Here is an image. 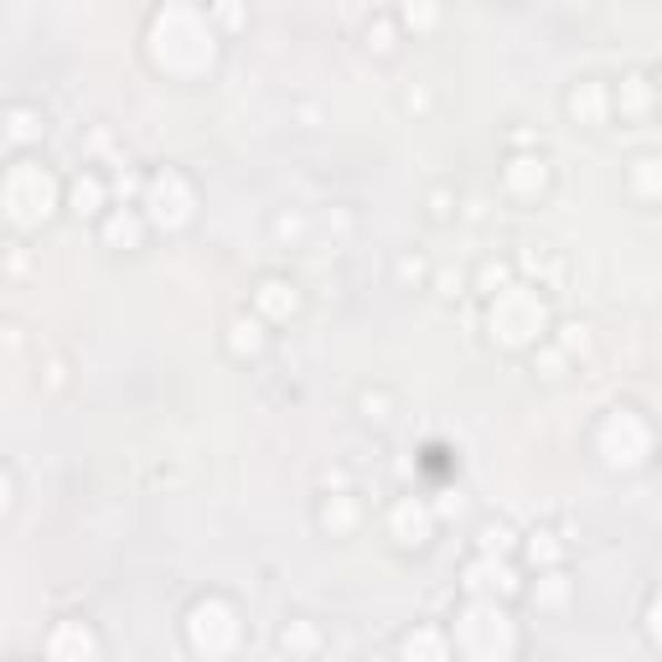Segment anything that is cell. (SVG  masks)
<instances>
[{"instance_id":"cell-41","label":"cell","mask_w":662,"mask_h":662,"mask_svg":"<svg viewBox=\"0 0 662 662\" xmlns=\"http://www.w3.org/2000/svg\"><path fill=\"white\" fill-rule=\"evenodd\" d=\"M467 218H471V223H482V218H487V197H467Z\"/></svg>"},{"instance_id":"cell-19","label":"cell","mask_w":662,"mask_h":662,"mask_svg":"<svg viewBox=\"0 0 662 662\" xmlns=\"http://www.w3.org/2000/svg\"><path fill=\"white\" fill-rule=\"evenodd\" d=\"M68 208L78 212V218H93V212H109V181L99 177V171H78L73 181H68Z\"/></svg>"},{"instance_id":"cell-35","label":"cell","mask_w":662,"mask_h":662,"mask_svg":"<svg viewBox=\"0 0 662 662\" xmlns=\"http://www.w3.org/2000/svg\"><path fill=\"white\" fill-rule=\"evenodd\" d=\"M399 104H404L409 114H430V104H435V99H430V89H424V83H404Z\"/></svg>"},{"instance_id":"cell-26","label":"cell","mask_w":662,"mask_h":662,"mask_svg":"<svg viewBox=\"0 0 662 662\" xmlns=\"http://www.w3.org/2000/svg\"><path fill=\"white\" fill-rule=\"evenodd\" d=\"M549 342H554L570 362H574V358H585V352H590V321H559V331L549 337Z\"/></svg>"},{"instance_id":"cell-10","label":"cell","mask_w":662,"mask_h":662,"mask_svg":"<svg viewBox=\"0 0 662 662\" xmlns=\"http://www.w3.org/2000/svg\"><path fill=\"white\" fill-rule=\"evenodd\" d=\"M461 585H467V595L502 601V595H518V590H523V580H518V570H512L502 554H477L467 564V574H461Z\"/></svg>"},{"instance_id":"cell-15","label":"cell","mask_w":662,"mask_h":662,"mask_svg":"<svg viewBox=\"0 0 662 662\" xmlns=\"http://www.w3.org/2000/svg\"><path fill=\"white\" fill-rule=\"evenodd\" d=\"M146 228H151V218H146V208H124V202H114V208L104 212V223H99V239L109 243V249H140V239H146Z\"/></svg>"},{"instance_id":"cell-6","label":"cell","mask_w":662,"mask_h":662,"mask_svg":"<svg viewBox=\"0 0 662 662\" xmlns=\"http://www.w3.org/2000/svg\"><path fill=\"white\" fill-rule=\"evenodd\" d=\"M595 451L605 455V467H611V471L648 467V455H652V424L642 420L632 404L605 409L601 430H595Z\"/></svg>"},{"instance_id":"cell-5","label":"cell","mask_w":662,"mask_h":662,"mask_svg":"<svg viewBox=\"0 0 662 662\" xmlns=\"http://www.w3.org/2000/svg\"><path fill=\"white\" fill-rule=\"evenodd\" d=\"M181 632H187V648H192L197 658H208V662L228 658L243 636L239 605L228 601V595H197L187 621H181Z\"/></svg>"},{"instance_id":"cell-9","label":"cell","mask_w":662,"mask_h":662,"mask_svg":"<svg viewBox=\"0 0 662 662\" xmlns=\"http://www.w3.org/2000/svg\"><path fill=\"white\" fill-rule=\"evenodd\" d=\"M435 523H440V512L424 496H399L389 508V539L399 549H424V543L435 539Z\"/></svg>"},{"instance_id":"cell-2","label":"cell","mask_w":662,"mask_h":662,"mask_svg":"<svg viewBox=\"0 0 662 662\" xmlns=\"http://www.w3.org/2000/svg\"><path fill=\"white\" fill-rule=\"evenodd\" d=\"M451 648L461 662H512L518 658V621L502 611V601L467 595V605L451 621Z\"/></svg>"},{"instance_id":"cell-20","label":"cell","mask_w":662,"mask_h":662,"mask_svg":"<svg viewBox=\"0 0 662 662\" xmlns=\"http://www.w3.org/2000/svg\"><path fill=\"white\" fill-rule=\"evenodd\" d=\"M317 523L327 528L331 539H347V533L362 523L358 496H352V492H327V496H321V508H317Z\"/></svg>"},{"instance_id":"cell-18","label":"cell","mask_w":662,"mask_h":662,"mask_svg":"<svg viewBox=\"0 0 662 662\" xmlns=\"http://www.w3.org/2000/svg\"><path fill=\"white\" fill-rule=\"evenodd\" d=\"M626 192L636 202H662V151H636L626 161Z\"/></svg>"},{"instance_id":"cell-29","label":"cell","mask_w":662,"mask_h":662,"mask_svg":"<svg viewBox=\"0 0 662 662\" xmlns=\"http://www.w3.org/2000/svg\"><path fill=\"white\" fill-rule=\"evenodd\" d=\"M533 368H539L549 383H559V378L570 373V358H564L554 342H539V347H533Z\"/></svg>"},{"instance_id":"cell-33","label":"cell","mask_w":662,"mask_h":662,"mask_svg":"<svg viewBox=\"0 0 662 662\" xmlns=\"http://www.w3.org/2000/svg\"><path fill=\"white\" fill-rule=\"evenodd\" d=\"M109 192L120 197L124 208H130V197H146V181L136 177V171H114V181H109Z\"/></svg>"},{"instance_id":"cell-24","label":"cell","mask_w":662,"mask_h":662,"mask_svg":"<svg viewBox=\"0 0 662 662\" xmlns=\"http://www.w3.org/2000/svg\"><path fill=\"white\" fill-rule=\"evenodd\" d=\"M37 136H42V114H37V109L31 104L6 109V140H11V146H27V140H37Z\"/></svg>"},{"instance_id":"cell-44","label":"cell","mask_w":662,"mask_h":662,"mask_svg":"<svg viewBox=\"0 0 662 662\" xmlns=\"http://www.w3.org/2000/svg\"><path fill=\"white\" fill-rule=\"evenodd\" d=\"M652 83H658V99H662V68H658V78H652Z\"/></svg>"},{"instance_id":"cell-39","label":"cell","mask_w":662,"mask_h":662,"mask_svg":"<svg viewBox=\"0 0 662 662\" xmlns=\"http://www.w3.org/2000/svg\"><path fill=\"white\" fill-rule=\"evenodd\" d=\"M642 621H648V636H652V642H658V648H662V590H658V595H652V601H648V616H642Z\"/></svg>"},{"instance_id":"cell-42","label":"cell","mask_w":662,"mask_h":662,"mask_svg":"<svg viewBox=\"0 0 662 662\" xmlns=\"http://www.w3.org/2000/svg\"><path fill=\"white\" fill-rule=\"evenodd\" d=\"M6 264H11V274H21V270H27V264H31V259H27V249H21V243H11V259H6Z\"/></svg>"},{"instance_id":"cell-43","label":"cell","mask_w":662,"mask_h":662,"mask_svg":"<svg viewBox=\"0 0 662 662\" xmlns=\"http://www.w3.org/2000/svg\"><path fill=\"white\" fill-rule=\"evenodd\" d=\"M212 16H218V21H228V27H233V21H243V11H239V6H218V11H212Z\"/></svg>"},{"instance_id":"cell-1","label":"cell","mask_w":662,"mask_h":662,"mask_svg":"<svg viewBox=\"0 0 662 662\" xmlns=\"http://www.w3.org/2000/svg\"><path fill=\"white\" fill-rule=\"evenodd\" d=\"M146 47H151V62L161 73L197 78L218 58V31H212L208 11H197V6H161L146 27Z\"/></svg>"},{"instance_id":"cell-30","label":"cell","mask_w":662,"mask_h":662,"mask_svg":"<svg viewBox=\"0 0 662 662\" xmlns=\"http://www.w3.org/2000/svg\"><path fill=\"white\" fill-rule=\"evenodd\" d=\"M533 601H539V605H564V601H570V580H564L559 570H543L539 585H533Z\"/></svg>"},{"instance_id":"cell-12","label":"cell","mask_w":662,"mask_h":662,"mask_svg":"<svg viewBox=\"0 0 662 662\" xmlns=\"http://www.w3.org/2000/svg\"><path fill=\"white\" fill-rule=\"evenodd\" d=\"M301 311V290H295V280H285V274H264L254 285V317L259 321H290Z\"/></svg>"},{"instance_id":"cell-31","label":"cell","mask_w":662,"mask_h":662,"mask_svg":"<svg viewBox=\"0 0 662 662\" xmlns=\"http://www.w3.org/2000/svg\"><path fill=\"white\" fill-rule=\"evenodd\" d=\"M424 274H430V264H424V254H414V249H404V254L393 259V280H399V285H424Z\"/></svg>"},{"instance_id":"cell-38","label":"cell","mask_w":662,"mask_h":662,"mask_svg":"<svg viewBox=\"0 0 662 662\" xmlns=\"http://www.w3.org/2000/svg\"><path fill=\"white\" fill-rule=\"evenodd\" d=\"M451 187H435V192H430V218H435V223H445V218H451Z\"/></svg>"},{"instance_id":"cell-28","label":"cell","mask_w":662,"mask_h":662,"mask_svg":"<svg viewBox=\"0 0 662 662\" xmlns=\"http://www.w3.org/2000/svg\"><path fill=\"white\" fill-rule=\"evenodd\" d=\"M512 285V259H482V270H477V290H482L487 301H492L496 290Z\"/></svg>"},{"instance_id":"cell-16","label":"cell","mask_w":662,"mask_h":662,"mask_svg":"<svg viewBox=\"0 0 662 662\" xmlns=\"http://www.w3.org/2000/svg\"><path fill=\"white\" fill-rule=\"evenodd\" d=\"M658 104V83H652L648 73H621L616 78V89H611V109H616V114H626V120H642V114H648V109Z\"/></svg>"},{"instance_id":"cell-37","label":"cell","mask_w":662,"mask_h":662,"mask_svg":"<svg viewBox=\"0 0 662 662\" xmlns=\"http://www.w3.org/2000/svg\"><path fill=\"white\" fill-rule=\"evenodd\" d=\"M461 285H467V274H461V270H435V295L455 301V295H461Z\"/></svg>"},{"instance_id":"cell-23","label":"cell","mask_w":662,"mask_h":662,"mask_svg":"<svg viewBox=\"0 0 662 662\" xmlns=\"http://www.w3.org/2000/svg\"><path fill=\"white\" fill-rule=\"evenodd\" d=\"M523 554H528V564H533V570H559V559H564V539H559L554 528H533V533H528L523 539Z\"/></svg>"},{"instance_id":"cell-40","label":"cell","mask_w":662,"mask_h":662,"mask_svg":"<svg viewBox=\"0 0 662 662\" xmlns=\"http://www.w3.org/2000/svg\"><path fill=\"white\" fill-rule=\"evenodd\" d=\"M62 378H68V368H62V358L47 362V389H62Z\"/></svg>"},{"instance_id":"cell-45","label":"cell","mask_w":662,"mask_h":662,"mask_svg":"<svg viewBox=\"0 0 662 662\" xmlns=\"http://www.w3.org/2000/svg\"><path fill=\"white\" fill-rule=\"evenodd\" d=\"M16 662H27V658H16Z\"/></svg>"},{"instance_id":"cell-4","label":"cell","mask_w":662,"mask_h":662,"mask_svg":"<svg viewBox=\"0 0 662 662\" xmlns=\"http://www.w3.org/2000/svg\"><path fill=\"white\" fill-rule=\"evenodd\" d=\"M0 208H6V223L21 228V233L47 223L52 208H58V177H52L42 161L16 156V161L6 165V181H0Z\"/></svg>"},{"instance_id":"cell-36","label":"cell","mask_w":662,"mask_h":662,"mask_svg":"<svg viewBox=\"0 0 662 662\" xmlns=\"http://www.w3.org/2000/svg\"><path fill=\"white\" fill-rule=\"evenodd\" d=\"M399 21H404V27H414V31H430L440 21V11H435V6H404V11H399Z\"/></svg>"},{"instance_id":"cell-22","label":"cell","mask_w":662,"mask_h":662,"mask_svg":"<svg viewBox=\"0 0 662 662\" xmlns=\"http://www.w3.org/2000/svg\"><path fill=\"white\" fill-rule=\"evenodd\" d=\"M280 652L285 658H317L321 652V626L311 616H290L280 626Z\"/></svg>"},{"instance_id":"cell-25","label":"cell","mask_w":662,"mask_h":662,"mask_svg":"<svg viewBox=\"0 0 662 662\" xmlns=\"http://www.w3.org/2000/svg\"><path fill=\"white\" fill-rule=\"evenodd\" d=\"M512 543H518V533H512V523H502V518H487V523L477 528V554H502L508 559Z\"/></svg>"},{"instance_id":"cell-34","label":"cell","mask_w":662,"mask_h":662,"mask_svg":"<svg viewBox=\"0 0 662 662\" xmlns=\"http://www.w3.org/2000/svg\"><path fill=\"white\" fill-rule=\"evenodd\" d=\"M368 47H373V52H389L393 47V16H373V21H368Z\"/></svg>"},{"instance_id":"cell-13","label":"cell","mask_w":662,"mask_h":662,"mask_svg":"<svg viewBox=\"0 0 662 662\" xmlns=\"http://www.w3.org/2000/svg\"><path fill=\"white\" fill-rule=\"evenodd\" d=\"M502 187H508L512 197L533 202V197L549 187V161H543V151H512L508 165H502Z\"/></svg>"},{"instance_id":"cell-11","label":"cell","mask_w":662,"mask_h":662,"mask_svg":"<svg viewBox=\"0 0 662 662\" xmlns=\"http://www.w3.org/2000/svg\"><path fill=\"white\" fill-rule=\"evenodd\" d=\"M564 109H570L574 124H585V130H601L616 109H611V83L605 78H580V83H570V93H564Z\"/></svg>"},{"instance_id":"cell-32","label":"cell","mask_w":662,"mask_h":662,"mask_svg":"<svg viewBox=\"0 0 662 662\" xmlns=\"http://www.w3.org/2000/svg\"><path fill=\"white\" fill-rule=\"evenodd\" d=\"M389 404H393V399H389V389H362L358 393V414H362V420H389Z\"/></svg>"},{"instance_id":"cell-14","label":"cell","mask_w":662,"mask_h":662,"mask_svg":"<svg viewBox=\"0 0 662 662\" xmlns=\"http://www.w3.org/2000/svg\"><path fill=\"white\" fill-rule=\"evenodd\" d=\"M399 662H455L451 632H445V626H430V621L409 626V632L399 636Z\"/></svg>"},{"instance_id":"cell-21","label":"cell","mask_w":662,"mask_h":662,"mask_svg":"<svg viewBox=\"0 0 662 662\" xmlns=\"http://www.w3.org/2000/svg\"><path fill=\"white\" fill-rule=\"evenodd\" d=\"M518 264L539 280V290H559V285H564V254H559V249H533V243H528L523 254H518ZM533 280H528V285H533Z\"/></svg>"},{"instance_id":"cell-27","label":"cell","mask_w":662,"mask_h":662,"mask_svg":"<svg viewBox=\"0 0 662 662\" xmlns=\"http://www.w3.org/2000/svg\"><path fill=\"white\" fill-rule=\"evenodd\" d=\"M270 233H274L280 243H301L305 233H311V218H305L301 208H280V212L270 218Z\"/></svg>"},{"instance_id":"cell-3","label":"cell","mask_w":662,"mask_h":662,"mask_svg":"<svg viewBox=\"0 0 662 662\" xmlns=\"http://www.w3.org/2000/svg\"><path fill=\"white\" fill-rule=\"evenodd\" d=\"M543 331H549V301H543L539 285L512 280L508 290H496L492 301H487V337H492L496 347L523 352V347L549 342Z\"/></svg>"},{"instance_id":"cell-8","label":"cell","mask_w":662,"mask_h":662,"mask_svg":"<svg viewBox=\"0 0 662 662\" xmlns=\"http://www.w3.org/2000/svg\"><path fill=\"white\" fill-rule=\"evenodd\" d=\"M42 652L47 662H99V636H93V626L83 616H62L47 626Z\"/></svg>"},{"instance_id":"cell-7","label":"cell","mask_w":662,"mask_h":662,"mask_svg":"<svg viewBox=\"0 0 662 662\" xmlns=\"http://www.w3.org/2000/svg\"><path fill=\"white\" fill-rule=\"evenodd\" d=\"M140 208H146V218H151L156 228H165V233H177V228L192 223L197 212V187L187 171H177V165H161L151 181H146V197H140Z\"/></svg>"},{"instance_id":"cell-17","label":"cell","mask_w":662,"mask_h":662,"mask_svg":"<svg viewBox=\"0 0 662 662\" xmlns=\"http://www.w3.org/2000/svg\"><path fill=\"white\" fill-rule=\"evenodd\" d=\"M270 321H259L254 311H239V317H228V327H223V342H228V352L233 358H259L264 352V342H270Z\"/></svg>"}]
</instances>
